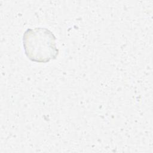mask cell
<instances>
[{
  "mask_svg": "<svg viewBox=\"0 0 153 153\" xmlns=\"http://www.w3.org/2000/svg\"><path fill=\"white\" fill-rule=\"evenodd\" d=\"M56 40L53 32L47 27L28 28L22 36L25 54L29 60L38 63L55 60L59 54Z\"/></svg>",
  "mask_w": 153,
  "mask_h": 153,
  "instance_id": "1",
  "label": "cell"
}]
</instances>
